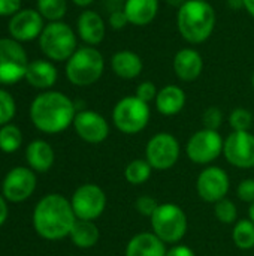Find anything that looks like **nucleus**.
Listing matches in <instances>:
<instances>
[{
    "instance_id": "obj_46",
    "label": "nucleus",
    "mask_w": 254,
    "mask_h": 256,
    "mask_svg": "<svg viewBox=\"0 0 254 256\" xmlns=\"http://www.w3.org/2000/svg\"><path fill=\"white\" fill-rule=\"evenodd\" d=\"M252 82H253V87H254V74H253V78H252Z\"/></svg>"
},
{
    "instance_id": "obj_29",
    "label": "nucleus",
    "mask_w": 254,
    "mask_h": 256,
    "mask_svg": "<svg viewBox=\"0 0 254 256\" xmlns=\"http://www.w3.org/2000/svg\"><path fill=\"white\" fill-rule=\"evenodd\" d=\"M37 10L45 18L52 21H60L67 10L66 0H37Z\"/></svg>"
},
{
    "instance_id": "obj_39",
    "label": "nucleus",
    "mask_w": 254,
    "mask_h": 256,
    "mask_svg": "<svg viewBox=\"0 0 254 256\" xmlns=\"http://www.w3.org/2000/svg\"><path fill=\"white\" fill-rule=\"evenodd\" d=\"M166 256H196L195 255V252L190 249V248H187V246H174V248H171L168 252H166Z\"/></svg>"
},
{
    "instance_id": "obj_36",
    "label": "nucleus",
    "mask_w": 254,
    "mask_h": 256,
    "mask_svg": "<svg viewBox=\"0 0 254 256\" xmlns=\"http://www.w3.org/2000/svg\"><path fill=\"white\" fill-rule=\"evenodd\" d=\"M237 194H238V198L241 201H246V202H254V180L253 178H247V180H243L240 184H238V189H237Z\"/></svg>"
},
{
    "instance_id": "obj_28",
    "label": "nucleus",
    "mask_w": 254,
    "mask_h": 256,
    "mask_svg": "<svg viewBox=\"0 0 254 256\" xmlns=\"http://www.w3.org/2000/svg\"><path fill=\"white\" fill-rule=\"evenodd\" d=\"M151 171H153V166L148 164V160L135 159V160H132V162L126 166L124 176H126V180H127L130 184L138 186V184L145 183V182L150 178Z\"/></svg>"
},
{
    "instance_id": "obj_26",
    "label": "nucleus",
    "mask_w": 254,
    "mask_h": 256,
    "mask_svg": "<svg viewBox=\"0 0 254 256\" xmlns=\"http://www.w3.org/2000/svg\"><path fill=\"white\" fill-rule=\"evenodd\" d=\"M234 243L238 249L249 250L254 248V224L250 219H241L234 228Z\"/></svg>"
},
{
    "instance_id": "obj_7",
    "label": "nucleus",
    "mask_w": 254,
    "mask_h": 256,
    "mask_svg": "<svg viewBox=\"0 0 254 256\" xmlns=\"http://www.w3.org/2000/svg\"><path fill=\"white\" fill-rule=\"evenodd\" d=\"M112 120L123 134H139L148 124L150 106L136 96H126L114 106Z\"/></svg>"
},
{
    "instance_id": "obj_32",
    "label": "nucleus",
    "mask_w": 254,
    "mask_h": 256,
    "mask_svg": "<svg viewBox=\"0 0 254 256\" xmlns=\"http://www.w3.org/2000/svg\"><path fill=\"white\" fill-rule=\"evenodd\" d=\"M16 111L15 100L12 94L3 88H0V126L9 124V122L13 118Z\"/></svg>"
},
{
    "instance_id": "obj_19",
    "label": "nucleus",
    "mask_w": 254,
    "mask_h": 256,
    "mask_svg": "<svg viewBox=\"0 0 254 256\" xmlns=\"http://www.w3.org/2000/svg\"><path fill=\"white\" fill-rule=\"evenodd\" d=\"M165 244L154 232H141L127 243L126 256H166Z\"/></svg>"
},
{
    "instance_id": "obj_44",
    "label": "nucleus",
    "mask_w": 254,
    "mask_h": 256,
    "mask_svg": "<svg viewBox=\"0 0 254 256\" xmlns=\"http://www.w3.org/2000/svg\"><path fill=\"white\" fill-rule=\"evenodd\" d=\"M76 6H81V8H85V6H88V4H91L94 0H72Z\"/></svg>"
},
{
    "instance_id": "obj_34",
    "label": "nucleus",
    "mask_w": 254,
    "mask_h": 256,
    "mask_svg": "<svg viewBox=\"0 0 254 256\" xmlns=\"http://www.w3.org/2000/svg\"><path fill=\"white\" fill-rule=\"evenodd\" d=\"M135 207H136V210H138L139 214L151 218L153 213L156 212V208L159 207V204H157V201H156L154 198L144 195V196H139V198L136 200Z\"/></svg>"
},
{
    "instance_id": "obj_27",
    "label": "nucleus",
    "mask_w": 254,
    "mask_h": 256,
    "mask_svg": "<svg viewBox=\"0 0 254 256\" xmlns=\"http://www.w3.org/2000/svg\"><path fill=\"white\" fill-rule=\"evenodd\" d=\"M22 144V134L15 124H4L0 128V152L15 153Z\"/></svg>"
},
{
    "instance_id": "obj_9",
    "label": "nucleus",
    "mask_w": 254,
    "mask_h": 256,
    "mask_svg": "<svg viewBox=\"0 0 254 256\" xmlns=\"http://www.w3.org/2000/svg\"><path fill=\"white\" fill-rule=\"evenodd\" d=\"M225 141L217 130L202 129L190 136L186 152L192 162L207 165L214 162L223 153Z\"/></svg>"
},
{
    "instance_id": "obj_42",
    "label": "nucleus",
    "mask_w": 254,
    "mask_h": 256,
    "mask_svg": "<svg viewBox=\"0 0 254 256\" xmlns=\"http://www.w3.org/2000/svg\"><path fill=\"white\" fill-rule=\"evenodd\" d=\"M244 8L254 18V0H244Z\"/></svg>"
},
{
    "instance_id": "obj_14",
    "label": "nucleus",
    "mask_w": 254,
    "mask_h": 256,
    "mask_svg": "<svg viewBox=\"0 0 254 256\" xmlns=\"http://www.w3.org/2000/svg\"><path fill=\"white\" fill-rule=\"evenodd\" d=\"M229 176L226 174L225 170L219 166H208L205 168L196 183V189L199 196L207 201V202H219L226 198L229 192Z\"/></svg>"
},
{
    "instance_id": "obj_21",
    "label": "nucleus",
    "mask_w": 254,
    "mask_h": 256,
    "mask_svg": "<svg viewBox=\"0 0 254 256\" xmlns=\"http://www.w3.org/2000/svg\"><path fill=\"white\" fill-rule=\"evenodd\" d=\"M25 81L36 88H49L57 81V69L48 60H33L25 70Z\"/></svg>"
},
{
    "instance_id": "obj_3",
    "label": "nucleus",
    "mask_w": 254,
    "mask_h": 256,
    "mask_svg": "<svg viewBox=\"0 0 254 256\" xmlns=\"http://www.w3.org/2000/svg\"><path fill=\"white\" fill-rule=\"evenodd\" d=\"M181 36L190 44L205 42L216 27V12L205 0H187L177 14Z\"/></svg>"
},
{
    "instance_id": "obj_8",
    "label": "nucleus",
    "mask_w": 254,
    "mask_h": 256,
    "mask_svg": "<svg viewBox=\"0 0 254 256\" xmlns=\"http://www.w3.org/2000/svg\"><path fill=\"white\" fill-rule=\"evenodd\" d=\"M27 52L15 39H0V84L12 86L25 76Z\"/></svg>"
},
{
    "instance_id": "obj_33",
    "label": "nucleus",
    "mask_w": 254,
    "mask_h": 256,
    "mask_svg": "<svg viewBox=\"0 0 254 256\" xmlns=\"http://www.w3.org/2000/svg\"><path fill=\"white\" fill-rule=\"evenodd\" d=\"M202 122L205 129H211V130H217L222 123H223V112L220 108L217 106H210L208 110H205L204 116H202Z\"/></svg>"
},
{
    "instance_id": "obj_31",
    "label": "nucleus",
    "mask_w": 254,
    "mask_h": 256,
    "mask_svg": "<svg viewBox=\"0 0 254 256\" xmlns=\"http://www.w3.org/2000/svg\"><path fill=\"white\" fill-rule=\"evenodd\" d=\"M214 213H216V218L222 222V224H226V225H231L234 224L237 219H238V210H237V206L229 201V200H222L219 202H216V208H214Z\"/></svg>"
},
{
    "instance_id": "obj_25",
    "label": "nucleus",
    "mask_w": 254,
    "mask_h": 256,
    "mask_svg": "<svg viewBox=\"0 0 254 256\" xmlns=\"http://www.w3.org/2000/svg\"><path fill=\"white\" fill-rule=\"evenodd\" d=\"M69 237L76 248L90 249L99 242V228L93 224V220L76 219Z\"/></svg>"
},
{
    "instance_id": "obj_16",
    "label": "nucleus",
    "mask_w": 254,
    "mask_h": 256,
    "mask_svg": "<svg viewBox=\"0 0 254 256\" xmlns=\"http://www.w3.org/2000/svg\"><path fill=\"white\" fill-rule=\"evenodd\" d=\"M73 128L79 138L90 144H99L109 135V126L105 117L90 110L76 112L73 118Z\"/></svg>"
},
{
    "instance_id": "obj_35",
    "label": "nucleus",
    "mask_w": 254,
    "mask_h": 256,
    "mask_svg": "<svg viewBox=\"0 0 254 256\" xmlns=\"http://www.w3.org/2000/svg\"><path fill=\"white\" fill-rule=\"evenodd\" d=\"M157 87L154 86V82H151V81H144V82H141L139 86H138V88H136V98H139L141 100H144V102H151V100H156V98H157Z\"/></svg>"
},
{
    "instance_id": "obj_12",
    "label": "nucleus",
    "mask_w": 254,
    "mask_h": 256,
    "mask_svg": "<svg viewBox=\"0 0 254 256\" xmlns=\"http://www.w3.org/2000/svg\"><path fill=\"white\" fill-rule=\"evenodd\" d=\"M36 182L33 170L27 166H15L6 174L1 183V195L9 202H22L33 195Z\"/></svg>"
},
{
    "instance_id": "obj_37",
    "label": "nucleus",
    "mask_w": 254,
    "mask_h": 256,
    "mask_svg": "<svg viewBox=\"0 0 254 256\" xmlns=\"http://www.w3.org/2000/svg\"><path fill=\"white\" fill-rule=\"evenodd\" d=\"M21 0H0V16H13L21 9Z\"/></svg>"
},
{
    "instance_id": "obj_4",
    "label": "nucleus",
    "mask_w": 254,
    "mask_h": 256,
    "mask_svg": "<svg viewBox=\"0 0 254 256\" xmlns=\"http://www.w3.org/2000/svg\"><path fill=\"white\" fill-rule=\"evenodd\" d=\"M105 60L93 46L78 48L66 63V76L73 86L85 87L94 84L103 74Z\"/></svg>"
},
{
    "instance_id": "obj_30",
    "label": "nucleus",
    "mask_w": 254,
    "mask_h": 256,
    "mask_svg": "<svg viewBox=\"0 0 254 256\" xmlns=\"http://www.w3.org/2000/svg\"><path fill=\"white\" fill-rule=\"evenodd\" d=\"M229 123L237 132H249L253 124V114L246 108H237L229 117Z\"/></svg>"
},
{
    "instance_id": "obj_1",
    "label": "nucleus",
    "mask_w": 254,
    "mask_h": 256,
    "mask_svg": "<svg viewBox=\"0 0 254 256\" xmlns=\"http://www.w3.org/2000/svg\"><path fill=\"white\" fill-rule=\"evenodd\" d=\"M76 222L70 201L60 194L43 196L33 210V226L39 237L45 240H61L70 236Z\"/></svg>"
},
{
    "instance_id": "obj_11",
    "label": "nucleus",
    "mask_w": 254,
    "mask_h": 256,
    "mask_svg": "<svg viewBox=\"0 0 254 256\" xmlns=\"http://www.w3.org/2000/svg\"><path fill=\"white\" fill-rule=\"evenodd\" d=\"M145 156L148 164L154 170H169L177 164L180 158V144L177 138L171 134H157L148 141Z\"/></svg>"
},
{
    "instance_id": "obj_15",
    "label": "nucleus",
    "mask_w": 254,
    "mask_h": 256,
    "mask_svg": "<svg viewBox=\"0 0 254 256\" xmlns=\"http://www.w3.org/2000/svg\"><path fill=\"white\" fill-rule=\"evenodd\" d=\"M7 28L12 39L18 42H28L39 38L43 32V16L39 14V10L22 9L10 18Z\"/></svg>"
},
{
    "instance_id": "obj_6",
    "label": "nucleus",
    "mask_w": 254,
    "mask_h": 256,
    "mask_svg": "<svg viewBox=\"0 0 254 256\" xmlns=\"http://www.w3.org/2000/svg\"><path fill=\"white\" fill-rule=\"evenodd\" d=\"M150 219L153 232L163 243L175 244L181 242L187 232V216L177 204H159Z\"/></svg>"
},
{
    "instance_id": "obj_2",
    "label": "nucleus",
    "mask_w": 254,
    "mask_h": 256,
    "mask_svg": "<svg viewBox=\"0 0 254 256\" xmlns=\"http://www.w3.org/2000/svg\"><path fill=\"white\" fill-rule=\"evenodd\" d=\"M75 104L60 92H43L30 105V118L43 134H60L73 124Z\"/></svg>"
},
{
    "instance_id": "obj_23",
    "label": "nucleus",
    "mask_w": 254,
    "mask_h": 256,
    "mask_svg": "<svg viewBox=\"0 0 254 256\" xmlns=\"http://www.w3.org/2000/svg\"><path fill=\"white\" fill-rule=\"evenodd\" d=\"M111 68L114 74L123 80H133L142 72L144 63L141 57L133 51H118L111 58Z\"/></svg>"
},
{
    "instance_id": "obj_41",
    "label": "nucleus",
    "mask_w": 254,
    "mask_h": 256,
    "mask_svg": "<svg viewBox=\"0 0 254 256\" xmlns=\"http://www.w3.org/2000/svg\"><path fill=\"white\" fill-rule=\"evenodd\" d=\"M228 4L234 10H238V9L244 8V0H228Z\"/></svg>"
},
{
    "instance_id": "obj_45",
    "label": "nucleus",
    "mask_w": 254,
    "mask_h": 256,
    "mask_svg": "<svg viewBox=\"0 0 254 256\" xmlns=\"http://www.w3.org/2000/svg\"><path fill=\"white\" fill-rule=\"evenodd\" d=\"M249 216H250V220L254 224V202L250 204V208H249Z\"/></svg>"
},
{
    "instance_id": "obj_5",
    "label": "nucleus",
    "mask_w": 254,
    "mask_h": 256,
    "mask_svg": "<svg viewBox=\"0 0 254 256\" xmlns=\"http://www.w3.org/2000/svg\"><path fill=\"white\" fill-rule=\"evenodd\" d=\"M39 46L42 52L54 62L69 60L78 50L73 30L61 21H52L45 26L39 36Z\"/></svg>"
},
{
    "instance_id": "obj_24",
    "label": "nucleus",
    "mask_w": 254,
    "mask_h": 256,
    "mask_svg": "<svg viewBox=\"0 0 254 256\" xmlns=\"http://www.w3.org/2000/svg\"><path fill=\"white\" fill-rule=\"evenodd\" d=\"M186 105V93L178 86H166L159 90L156 98V106L163 116H175Z\"/></svg>"
},
{
    "instance_id": "obj_22",
    "label": "nucleus",
    "mask_w": 254,
    "mask_h": 256,
    "mask_svg": "<svg viewBox=\"0 0 254 256\" xmlns=\"http://www.w3.org/2000/svg\"><path fill=\"white\" fill-rule=\"evenodd\" d=\"M124 12L133 26H147L157 16L159 0H126Z\"/></svg>"
},
{
    "instance_id": "obj_43",
    "label": "nucleus",
    "mask_w": 254,
    "mask_h": 256,
    "mask_svg": "<svg viewBox=\"0 0 254 256\" xmlns=\"http://www.w3.org/2000/svg\"><path fill=\"white\" fill-rule=\"evenodd\" d=\"M165 2H166L168 4H171V6H174V8H178V9H180V8H181L187 0H165Z\"/></svg>"
},
{
    "instance_id": "obj_20",
    "label": "nucleus",
    "mask_w": 254,
    "mask_h": 256,
    "mask_svg": "<svg viewBox=\"0 0 254 256\" xmlns=\"http://www.w3.org/2000/svg\"><path fill=\"white\" fill-rule=\"evenodd\" d=\"M54 159L55 154L52 147L43 140L31 141L25 148V160L28 164V168L34 172L49 171L51 166L54 165Z\"/></svg>"
},
{
    "instance_id": "obj_38",
    "label": "nucleus",
    "mask_w": 254,
    "mask_h": 256,
    "mask_svg": "<svg viewBox=\"0 0 254 256\" xmlns=\"http://www.w3.org/2000/svg\"><path fill=\"white\" fill-rule=\"evenodd\" d=\"M109 24L112 28L115 30H120V28H124L129 22V18L124 12V9H118V10H114L111 15H109Z\"/></svg>"
},
{
    "instance_id": "obj_18",
    "label": "nucleus",
    "mask_w": 254,
    "mask_h": 256,
    "mask_svg": "<svg viewBox=\"0 0 254 256\" xmlns=\"http://www.w3.org/2000/svg\"><path fill=\"white\" fill-rule=\"evenodd\" d=\"M79 38L88 45H97L105 38V22L102 16L94 10H84L76 21Z\"/></svg>"
},
{
    "instance_id": "obj_17",
    "label": "nucleus",
    "mask_w": 254,
    "mask_h": 256,
    "mask_svg": "<svg viewBox=\"0 0 254 256\" xmlns=\"http://www.w3.org/2000/svg\"><path fill=\"white\" fill-rule=\"evenodd\" d=\"M204 69L202 56L193 48H183L174 57V70L181 81H195Z\"/></svg>"
},
{
    "instance_id": "obj_13",
    "label": "nucleus",
    "mask_w": 254,
    "mask_h": 256,
    "mask_svg": "<svg viewBox=\"0 0 254 256\" xmlns=\"http://www.w3.org/2000/svg\"><path fill=\"white\" fill-rule=\"evenodd\" d=\"M223 154L228 162L237 168L249 170L254 166V135L250 132L234 130L223 146Z\"/></svg>"
},
{
    "instance_id": "obj_40",
    "label": "nucleus",
    "mask_w": 254,
    "mask_h": 256,
    "mask_svg": "<svg viewBox=\"0 0 254 256\" xmlns=\"http://www.w3.org/2000/svg\"><path fill=\"white\" fill-rule=\"evenodd\" d=\"M7 214H9V210H7L6 200H4V196H3V195H0V226L6 222Z\"/></svg>"
},
{
    "instance_id": "obj_10",
    "label": "nucleus",
    "mask_w": 254,
    "mask_h": 256,
    "mask_svg": "<svg viewBox=\"0 0 254 256\" xmlns=\"http://www.w3.org/2000/svg\"><path fill=\"white\" fill-rule=\"evenodd\" d=\"M70 204L76 219L94 220L105 212L106 195L97 184L87 183L73 192Z\"/></svg>"
}]
</instances>
